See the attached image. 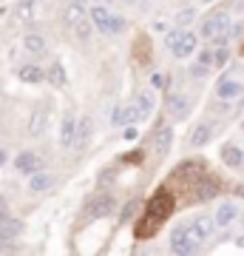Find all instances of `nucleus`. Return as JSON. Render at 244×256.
Listing matches in <instances>:
<instances>
[{
	"label": "nucleus",
	"mask_w": 244,
	"mask_h": 256,
	"mask_svg": "<svg viewBox=\"0 0 244 256\" xmlns=\"http://www.w3.org/2000/svg\"><path fill=\"white\" fill-rule=\"evenodd\" d=\"M88 12H85V6L82 3H71L68 9H65V14H63V20H65V26H71V23H77L80 18H85Z\"/></svg>",
	"instance_id": "24"
},
{
	"label": "nucleus",
	"mask_w": 244,
	"mask_h": 256,
	"mask_svg": "<svg viewBox=\"0 0 244 256\" xmlns=\"http://www.w3.org/2000/svg\"><path fill=\"white\" fill-rule=\"evenodd\" d=\"M239 216V210H236L233 202H225L222 208L216 210V216H213V222H216V228H225V225H230V222Z\"/></svg>",
	"instance_id": "15"
},
{
	"label": "nucleus",
	"mask_w": 244,
	"mask_h": 256,
	"mask_svg": "<svg viewBox=\"0 0 244 256\" xmlns=\"http://www.w3.org/2000/svg\"><path fill=\"white\" fill-rule=\"evenodd\" d=\"M111 210H114V200H111L108 194H100V196L85 208L82 216H85V222H91V220H100V216H108Z\"/></svg>",
	"instance_id": "5"
},
{
	"label": "nucleus",
	"mask_w": 244,
	"mask_h": 256,
	"mask_svg": "<svg viewBox=\"0 0 244 256\" xmlns=\"http://www.w3.org/2000/svg\"><path fill=\"white\" fill-rule=\"evenodd\" d=\"M171 52H173V57H179V60L190 57L196 52V34H193V32H182V37L176 40V46H173Z\"/></svg>",
	"instance_id": "6"
},
{
	"label": "nucleus",
	"mask_w": 244,
	"mask_h": 256,
	"mask_svg": "<svg viewBox=\"0 0 244 256\" xmlns=\"http://www.w3.org/2000/svg\"><path fill=\"white\" fill-rule=\"evenodd\" d=\"M188 111H190V102H188L185 94H171V97H168V114H171V117H185Z\"/></svg>",
	"instance_id": "13"
},
{
	"label": "nucleus",
	"mask_w": 244,
	"mask_h": 256,
	"mask_svg": "<svg viewBox=\"0 0 244 256\" xmlns=\"http://www.w3.org/2000/svg\"><path fill=\"white\" fill-rule=\"evenodd\" d=\"M125 3H136V0H125Z\"/></svg>",
	"instance_id": "33"
},
{
	"label": "nucleus",
	"mask_w": 244,
	"mask_h": 256,
	"mask_svg": "<svg viewBox=\"0 0 244 256\" xmlns=\"http://www.w3.org/2000/svg\"><path fill=\"white\" fill-rule=\"evenodd\" d=\"M190 228L196 230L199 239H208L213 234V228H216V222H213V216H196V220L190 222Z\"/></svg>",
	"instance_id": "17"
},
{
	"label": "nucleus",
	"mask_w": 244,
	"mask_h": 256,
	"mask_svg": "<svg viewBox=\"0 0 244 256\" xmlns=\"http://www.w3.org/2000/svg\"><path fill=\"white\" fill-rule=\"evenodd\" d=\"M88 20L100 28V34H119V32L125 28V20L117 18V14H111L105 6H94V9L88 12Z\"/></svg>",
	"instance_id": "1"
},
{
	"label": "nucleus",
	"mask_w": 244,
	"mask_h": 256,
	"mask_svg": "<svg viewBox=\"0 0 244 256\" xmlns=\"http://www.w3.org/2000/svg\"><path fill=\"white\" fill-rule=\"evenodd\" d=\"M17 171L20 174H34V171H40V168H43V160H40V156L37 154H31V151H23V154L17 156Z\"/></svg>",
	"instance_id": "10"
},
{
	"label": "nucleus",
	"mask_w": 244,
	"mask_h": 256,
	"mask_svg": "<svg viewBox=\"0 0 244 256\" xmlns=\"http://www.w3.org/2000/svg\"><path fill=\"white\" fill-rule=\"evenodd\" d=\"M74 3H82V6H85V3H88V0H74Z\"/></svg>",
	"instance_id": "32"
},
{
	"label": "nucleus",
	"mask_w": 244,
	"mask_h": 256,
	"mask_svg": "<svg viewBox=\"0 0 244 256\" xmlns=\"http://www.w3.org/2000/svg\"><path fill=\"white\" fill-rule=\"evenodd\" d=\"M216 191H219V185L216 182H205V185H199L196 188V200H210V196H216Z\"/></svg>",
	"instance_id": "26"
},
{
	"label": "nucleus",
	"mask_w": 244,
	"mask_h": 256,
	"mask_svg": "<svg viewBox=\"0 0 244 256\" xmlns=\"http://www.w3.org/2000/svg\"><path fill=\"white\" fill-rule=\"evenodd\" d=\"M45 117H48V114H45V108H37L34 114H31V120H28V134H31V137H40V134H43Z\"/></svg>",
	"instance_id": "20"
},
{
	"label": "nucleus",
	"mask_w": 244,
	"mask_h": 256,
	"mask_svg": "<svg viewBox=\"0 0 244 256\" xmlns=\"http://www.w3.org/2000/svg\"><path fill=\"white\" fill-rule=\"evenodd\" d=\"M114 176H117V174H114V171L108 168V171H105V174L100 176V185H108V182H114Z\"/></svg>",
	"instance_id": "31"
},
{
	"label": "nucleus",
	"mask_w": 244,
	"mask_h": 256,
	"mask_svg": "<svg viewBox=\"0 0 244 256\" xmlns=\"http://www.w3.org/2000/svg\"><path fill=\"white\" fill-rule=\"evenodd\" d=\"M219 97H222V100H230V97H239V94H242V82L239 80H230V77H227V80H222L219 82Z\"/></svg>",
	"instance_id": "18"
},
{
	"label": "nucleus",
	"mask_w": 244,
	"mask_h": 256,
	"mask_svg": "<svg viewBox=\"0 0 244 256\" xmlns=\"http://www.w3.org/2000/svg\"><path fill=\"white\" fill-rule=\"evenodd\" d=\"M31 3H34V0H20V6H17V18L20 20H28V14H31Z\"/></svg>",
	"instance_id": "28"
},
{
	"label": "nucleus",
	"mask_w": 244,
	"mask_h": 256,
	"mask_svg": "<svg viewBox=\"0 0 244 256\" xmlns=\"http://www.w3.org/2000/svg\"><path fill=\"white\" fill-rule=\"evenodd\" d=\"M68 28L74 32V37H80V40H88V37H91V28H94V23H91L88 14H85V18H80L77 23H71Z\"/></svg>",
	"instance_id": "22"
},
{
	"label": "nucleus",
	"mask_w": 244,
	"mask_h": 256,
	"mask_svg": "<svg viewBox=\"0 0 244 256\" xmlns=\"http://www.w3.org/2000/svg\"><path fill=\"white\" fill-rule=\"evenodd\" d=\"M20 80H23V82H31V86H34V82L43 80V72H40L37 66H23V68H20Z\"/></svg>",
	"instance_id": "25"
},
{
	"label": "nucleus",
	"mask_w": 244,
	"mask_h": 256,
	"mask_svg": "<svg viewBox=\"0 0 244 256\" xmlns=\"http://www.w3.org/2000/svg\"><path fill=\"white\" fill-rule=\"evenodd\" d=\"M154 106H156V97H154V92H139V94H136V102H134L136 120H145V117H151V111H154Z\"/></svg>",
	"instance_id": "8"
},
{
	"label": "nucleus",
	"mask_w": 244,
	"mask_h": 256,
	"mask_svg": "<svg viewBox=\"0 0 244 256\" xmlns=\"http://www.w3.org/2000/svg\"><path fill=\"white\" fill-rule=\"evenodd\" d=\"M227 60H230L227 48H219L216 54H213V63H210V66H227Z\"/></svg>",
	"instance_id": "29"
},
{
	"label": "nucleus",
	"mask_w": 244,
	"mask_h": 256,
	"mask_svg": "<svg viewBox=\"0 0 244 256\" xmlns=\"http://www.w3.org/2000/svg\"><path fill=\"white\" fill-rule=\"evenodd\" d=\"M193 18H196V12L193 9H179V14H176V26H190V23H193Z\"/></svg>",
	"instance_id": "27"
},
{
	"label": "nucleus",
	"mask_w": 244,
	"mask_h": 256,
	"mask_svg": "<svg viewBox=\"0 0 244 256\" xmlns=\"http://www.w3.org/2000/svg\"><path fill=\"white\" fill-rule=\"evenodd\" d=\"M74 126H77V117H74V114H65L63 122H60V146H63V148H71Z\"/></svg>",
	"instance_id": "14"
},
{
	"label": "nucleus",
	"mask_w": 244,
	"mask_h": 256,
	"mask_svg": "<svg viewBox=\"0 0 244 256\" xmlns=\"http://www.w3.org/2000/svg\"><path fill=\"white\" fill-rule=\"evenodd\" d=\"M94 137V117H82L77 120V126H74V140H71V148L74 151H85Z\"/></svg>",
	"instance_id": "4"
},
{
	"label": "nucleus",
	"mask_w": 244,
	"mask_h": 256,
	"mask_svg": "<svg viewBox=\"0 0 244 256\" xmlns=\"http://www.w3.org/2000/svg\"><path fill=\"white\" fill-rule=\"evenodd\" d=\"M210 137H213V126H210V122H199V126L190 131V146H193V148L208 146Z\"/></svg>",
	"instance_id": "12"
},
{
	"label": "nucleus",
	"mask_w": 244,
	"mask_h": 256,
	"mask_svg": "<svg viewBox=\"0 0 244 256\" xmlns=\"http://www.w3.org/2000/svg\"><path fill=\"white\" fill-rule=\"evenodd\" d=\"M179 37H182V28H176V32H168V34H165V46H168V52L176 46V40H179Z\"/></svg>",
	"instance_id": "30"
},
{
	"label": "nucleus",
	"mask_w": 244,
	"mask_h": 256,
	"mask_svg": "<svg viewBox=\"0 0 244 256\" xmlns=\"http://www.w3.org/2000/svg\"><path fill=\"white\" fill-rule=\"evenodd\" d=\"M48 82L51 86H57V88H65V82H68V77H65V68L60 60H54V66L48 68Z\"/></svg>",
	"instance_id": "21"
},
{
	"label": "nucleus",
	"mask_w": 244,
	"mask_h": 256,
	"mask_svg": "<svg viewBox=\"0 0 244 256\" xmlns=\"http://www.w3.org/2000/svg\"><path fill=\"white\" fill-rule=\"evenodd\" d=\"M205 3H210V0H205Z\"/></svg>",
	"instance_id": "34"
},
{
	"label": "nucleus",
	"mask_w": 244,
	"mask_h": 256,
	"mask_svg": "<svg viewBox=\"0 0 244 256\" xmlns=\"http://www.w3.org/2000/svg\"><path fill=\"white\" fill-rule=\"evenodd\" d=\"M20 234H23V222L14 220V216H0V242L17 239Z\"/></svg>",
	"instance_id": "7"
},
{
	"label": "nucleus",
	"mask_w": 244,
	"mask_h": 256,
	"mask_svg": "<svg viewBox=\"0 0 244 256\" xmlns=\"http://www.w3.org/2000/svg\"><path fill=\"white\" fill-rule=\"evenodd\" d=\"M23 46H26V52H31V54H43L45 52V40H43V34L28 32V34L23 37Z\"/></svg>",
	"instance_id": "19"
},
{
	"label": "nucleus",
	"mask_w": 244,
	"mask_h": 256,
	"mask_svg": "<svg viewBox=\"0 0 244 256\" xmlns=\"http://www.w3.org/2000/svg\"><path fill=\"white\" fill-rule=\"evenodd\" d=\"M171 142H173V128H171V126H159V128H156V134H154L156 154L165 156L168 151H171Z\"/></svg>",
	"instance_id": "9"
},
{
	"label": "nucleus",
	"mask_w": 244,
	"mask_h": 256,
	"mask_svg": "<svg viewBox=\"0 0 244 256\" xmlns=\"http://www.w3.org/2000/svg\"><path fill=\"white\" fill-rule=\"evenodd\" d=\"M131 122H136L134 106H122V108H117V114H114V126H131Z\"/></svg>",
	"instance_id": "23"
},
{
	"label": "nucleus",
	"mask_w": 244,
	"mask_h": 256,
	"mask_svg": "<svg viewBox=\"0 0 244 256\" xmlns=\"http://www.w3.org/2000/svg\"><path fill=\"white\" fill-rule=\"evenodd\" d=\"M51 185H54V180H51V174H45L43 168L34 171V174H28V188H31V194H43V191H48Z\"/></svg>",
	"instance_id": "11"
},
{
	"label": "nucleus",
	"mask_w": 244,
	"mask_h": 256,
	"mask_svg": "<svg viewBox=\"0 0 244 256\" xmlns=\"http://www.w3.org/2000/svg\"><path fill=\"white\" fill-rule=\"evenodd\" d=\"M222 162L230 165V168H239L244 162V151L239 146H225L222 148Z\"/></svg>",
	"instance_id": "16"
},
{
	"label": "nucleus",
	"mask_w": 244,
	"mask_h": 256,
	"mask_svg": "<svg viewBox=\"0 0 244 256\" xmlns=\"http://www.w3.org/2000/svg\"><path fill=\"white\" fill-rule=\"evenodd\" d=\"M202 239L196 236V230L190 228V225H179V228H173L171 234V248L173 254H193L196 248H199Z\"/></svg>",
	"instance_id": "2"
},
{
	"label": "nucleus",
	"mask_w": 244,
	"mask_h": 256,
	"mask_svg": "<svg viewBox=\"0 0 244 256\" xmlns=\"http://www.w3.org/2000/svg\"><path fill=\"white\" fill-rule=\"evenodd\" d=\"M227 28H230V20H227L225 12H219V14H213V18H208L202 23V34L208 37V40H225Z\"/></svg>",
	"instance_id": "3"
}]
</instances>
